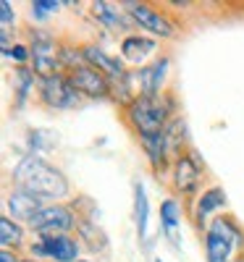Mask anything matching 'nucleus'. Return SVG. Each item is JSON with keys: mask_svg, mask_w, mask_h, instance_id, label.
<instances>
[{"mask_svg": "<svg viewBox=\"0 0 244 262\" xmlns=\"http://www.w3.org/2000/svg\"><path fill=\"white\" fill-rule=\"evenodd\" d=\"M158 262H160V259H158Z\"/></svg>", "mask_w": 244, "mask_h": 262, "instance_id": "nucleus-28", "label": "nucleus"}, {"mask_svg": "<svg viewBox=\"0 0 244 262\" xmlns=\"http://www.w3.org/2000/svg\"><path fill=\"white\" fill-rule=\"evenodd\" d=\"M236 238H239V233L234 231V226L226 221V217L213 221V226L208 228V236H205L208 262H229Z\"/></svg>", "mask_w": 244, "mask_h": 262, "instance_id": "nucleus-3", "label": "nucleus"}, {"mask_svg": "<svg viewBox=\"0 0 244 262\" xmlns=\"http://www.w3.org/2000/svg\"><path fill=\"white\" fill-rule=\"evenodd\" d=\"M37 254H45L50 259H58V262H74L76 254H79V244L69 236H45L42 242L34 247Z\"/></svg>", "mask_w": 244, "mask_h": 262, "instance_id": "nucleus-8", "label": "nucleus"}, {"mask_svg": "<svg viewBox=\"0 0 244 262\" xmlns=\"http://www.w3.org/2000/svg\"><path fill=\"white\" fill-rule=\"evenodd\" d=\"M60 8V3H55V0H34L32 3V13L37 18H45L48 13H55Z\"/></svg>", "mask_w": 244, "mask_h": 262, "instance_id": "nucleus-21", "label": "nucleus"}, {"mask_svg": "<svg viewBox=\"0 0 244 262\" xmlns=\"http://www.w3.org/2000/svg\"><path fill=\"white\" fill-rule=\"evenodd\" d=\"M129 118L139 128V134H158V131H163V126H166V105L158 97L142 95L139 100L131 102Z\"/></svg>", "mask_w": 244, "mask_h": 262, "instance_id": "nucleus-2", "label": "nucleus"}, {"mask_svg": "<svg viewBox=\"0 0 244 262\" xmlns=\"http://www.w3.org/2000/svg\"><path fill=\"white\" fill-rule=\"evenodd\" d=\"M42 100L50 107H74L79 105V90L71 79L63 76H50L42 81Z\"/></svg>", "mask_w": 244, "mask_h": 262, "instance_id": "nucleus-5", "label": "nucleus"}, {"mask_svg": "<svg viewBox=\"0 0 244 262\" xmlns=\"http://www.w3.org/2000/svg\"><path fill=\"white\" fill-rule=\"evenodd\" d=\"M0 242H3L6 249L21 244V228L11 221V217H0Z\"/></svg>", "mask_w": 244, "mask_h": 262, "instance_id": "nucleus-18", "label": "nucleus"}, {"mask_svg": "<svg viewBox=\"0 0 244 262\" xmlns=\"http://www.w3.org/2000/svg\"><path fill=\"white\" fill-rule=\"evenodd\" d=\"M126 8H129L131 18H134L142 29H147L152 34H160V37H171L173 34V24L166 16H160L158 11H152V8H147L142 3H129Z\"/></svg>", "mask_w": 244, "mask_h": 262, "instance_id": "nucleus-7", "label": "nucleus"}, {"mask_svg": "<svg viewBox=\"0 0 244 262\" xmlns=\"http://www.w3.org/2000/svg\"><path fill=\"white\" fill-rule=\"evenodd\" d=\"M134 217H137V233L145 242L147 238V221H150V202H147V194H145L142 184L134 186Z\"/></svg>", "mask_w": 244, "mask_h": 262, "instance_id": "nucleus-14", "label": "nucleus"}, {"mask_svg": "<svg viewBox=\"0 0 244 262\" xmlns=\"http://www.w3.org/2000/svg\"><path fill=\"white\" fill-rule=\"evenodd\" d=\"M82 262H87V259H82Z\"/></svg>", "mask_w": 244, "mask_h": 262, "instance_id": "nucleus-27", "label": "nucleus"}, {"mask_svg": "<svg viewBox=\"0 0 244 262\" xmlns=\"http://www.w3.org/2000/svg\"><path fill=\"white\" fill-rule=\"evenodd\" d=\"M8 210L13 212V217H21V221H32V217L42 210V200L24 189H16L8 194Z\"/></svg>", "mask_w": 244, "mask_h": 262, "instance_id": "nucleus-10", "label": "nucleus"}, {"mask_svg": "<svg viewBox=\"0 0 244 262\" xmlns=\"http://www.w3.org/2000/svg\"><path fill=\"white\" fill-rule=\"evenodd\" d=\"M160 221H163V228L171 233L176 226H179V207H176L173 200H166L160 205Z\"/></svg>", "mask_w": 244, "mask_h": 262, "instance_id": "nucleus-19", "label": "nucleus"}, {"mask_svg": "<svg viewBox=\"0 0 244 262\" xmlns=\"http://www.w3.org/2000/svg\"><path fill=\"white\" fill-rule=\"evenodd\" d=\"M21 262H29V259H21Z\"/></svg>", "mask_w": 244, "mask_h": 262, "instance_id": "nucleus-26", "label": "nucleus"}, {"mask_svg": "<svg viewBox=\"0 0 244 262\" xmlns=\"http://www.w3.org/2000/svg\"><path fill=\"white\" fill-rule=\"evenodd\" d=\"M223 205H226V194H223V189L213 186V189H208V191L202 194V200H199V205H197V217H199V221H205V217H208L213 210L223 207Z\"/></svg>", "mask_w": 244, "mask_h": 262, "instance_id": "nucleus-17", "label": "nucleus"}, {"mask_svg": "<svg viewBox=\"0 0 244 262\" xmlns=\"http://www.w3.org/2000/svg\"><path fill=\"white\" fill-rule=\"evenodd\" d=\"M166 69H168V58L158 60V63H152L150 69L139 71V79H142V92L147 97H155V92L160 90V84L166 79Z\"/></svg>", "mask_w": 244, "mask_h": 262, "instance_id": "nucleus-13", "label": "nucleus"}, {"mask_svg": "<svg viewBox=\"0 0 244 262\" xmlns=\"http://www.w3.org/2000/svg\"><path fill=\"white\" fill-rule=\"evenodd\" d=\"M6 55H8V58H16L18 63H24V60L29 58V53H27V48H24V45H13L11 50H6Z\"/></svg>", "mask_w": 244, "mask_h": 262, "instance_id": "nucleus-22", "label": "nucleus"}, {"mask_svg": "<svg viewBox=\"0 0 244 262\" xmlns=\"http://www.w3.org/2000/svg\"><path fill=\"white\" fill-rule=\"evenodd\" d=\"M71 81L79 92H84L87 97H103L108 92V81L100 71L90 69V66H76L74 74H71Z\"/></svg>", "mask_w": 244, "mask_h": 262, "instance_id": "nucleus-9", "label": "nucleus"}, {"mask_svg": "<svg viewBox=\"0 0 244 262\" xmlns=\"http://www.w3.org/2000/svg\"><path fill=\"white\" fill-rule=\"evenodd\" d=\"M55 42L48 37V34H42V32H37L34 37H32V58H34V71L37 74H42L45 79H50V76H55L53 71L58 69V60H55Z\"/></svg>", "mask_w": 244, "mask_h": 262, "instance_id": "nucleus-6", "label": "nucleus"}, {"mask_svg": "<svg viewBox=\"0 0 244 262\" xmlns=\"http://www.w3.org/2000/svg\"><path fill=\"white\" fill-rule=\"evenodd\" d=\"M197 181H199V165L189 155L179 158V163H176V186L181 191H194Z\"/></svg>", "mask_w": 244, "mask_h": 262, "instance_id": "nucleus-12", "label": "nucleus"}, {"mask_svg": "<svg viewBox=\"0 0 244 262\" xmlns=\"http://www.w3.org/2000/svg\"><path fill=\"white\" fill-rule=\"evenodd\" d=\"M150 50H155V42L152 39H147V37H126L124 42H121V53H124V58H129V60H142Z\"/></svg>", "mask_w": 244, "mask_h": 262, "instance_id": "nucleus-15", "label": "nucleus"}, {"mask_svg": "<svg viewBox=\"0 0 244 262\" xmlns=\"http://www.w3.org/2000/svg\"><path fill=\"white\" fill-rule=\"evenodd\" d=\"M29 226L34 231H39L42 236H63L74 226V212L69 207H60V205H53V207H42L32 221Z\"/></svg>", "mask_w": 244, "mask_h": 262, "instance_id": "nucleus-4", "label": "nucleus"}, {"mask_svg": "<svg viewBox=\"0 0 244 262\" xmlns=\"http://www.w3.org/2000/svg\"><path fill=\"white\" fill-rule=\"evenodd\" d=\"M0 8H3V24H11V21H13V11H11V3H8V0H3V3H0Z\"/></svg>", "mask_w": 244, "mask_h": 262, "instance_id": "nucleus-23", "label": "nucleus"}, {"mask_svg": "<svg viewBox=\"0 0 244 262\" xmlns=\"http://www.w3.org/2000/svg\"><path fill=\"white\" fill-rule=\"evenodd\" d=\"M0 262H21V259H18L11 249H3V254H0Z\"/></svg>", "mask_w": 244, "mask_h": 262, "instance_id": "nucleus-24", "label": "nucleus"}, {"mask_svg": "<svg viewBox=\"0 0 244 262\" xmlns=\"http://www.w3.org/2000/svg\"><path fill=\"white\" fill-rule=\"evenodd\" d=\"M92 13L100 18V21H105V24H110V27H118L121 24V16H118V11L110 6V3H92Z\"/></svg>", "mask_w": 244, "mask_h": 262, "instance_id": "nucleus-20", "label": "nucleus"}, {"mask_svg": "<svg viewBox=\"0 0 244 262\" xmlns=\"http://www.w3.org/2000/svg\"><path fill=\"white\" fill-rule=\"evenodd\" d=\"M236 262H244V257H241V259H236Z\"/></svg>", "mask_w": 244, "mask_h": 262, "instance_id": "nucleus-25", "label": "nucleus"}, {"mask_svg": "<svg viewBox=\"0 0 244 262\" xmlns=\"http://www.w3.org/2000/svg\"><path fill=\"white\" fill-rule=\"evenodd\" d=\"M142 137V144L147 149V155L155 165H163L166 155H168V144H166V134L158 131V134H139Z\"/></svg>", "mask_w": 244, "mask_h": 262, "instance_id": "nucleus-16", "label": "nucleus"}, {"mask_svg": "<svg viewBox=\"0 0 244 262\" xmlns=\"http://www.w3.org/2000/svg\"><path fill=\"white\" fill-rule=\"evenodd\" d=\"M84 58L90 60L92 66H97V71H103V74H108V76H113V79H124V76H126L124 69H121V63L113 60L110 55H105V53H103L100 48H95V45L84 48Z\"/></svg>", "mask_w": 244, "mask_h": 262, "instance_id": "nucleus-11", "label": "nucleus"}, {"mask_svg": "<svg viewBox=\"0 0 244 262\" xmlns=\"http://www.w3.org/2000/svg\"><path fill=\"white\" fill-rule=\"evenodd\" d=\"M13 181L18 184V189L39 196V200H58V196L69 194V181L63 179V173L37 155L21 158V163L13 168Z\"/></svg>", "mask_w": 244, "mask_h": 262, "instance_id": "nucleus-1", "label": "nucleus"}]
</instances>
